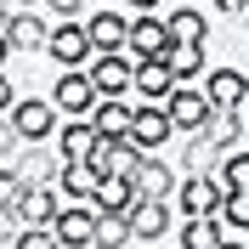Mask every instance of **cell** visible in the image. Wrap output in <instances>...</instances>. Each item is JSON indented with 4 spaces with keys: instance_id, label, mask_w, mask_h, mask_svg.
<instances>
[{
    "instance_id": "cb8c5ba5",
    "label": "cell",
    "mask_w": 249,
    "mask_h": 249,
    "mask_svg": "<svg viewBox=\"0 0 249 249\" xmlns=\"http://www.w3.org/2000/svg\"><path fill=\"white\" fill-rule=\"evenodd\" d=\"M96 181H102V176L91 170V164H62L57 170V193L68 204H79V198H96Z\"/></svg>"
},
{
    "instance_id": "7bdbcfd3",
    "label": "cell",
    "mask_w": 249,
    "mask_h": 249,
    "mask_svg": "<svg viewBox=\"0 0 249 249\" xmlns=\"http://www.w3.org/2000/svg\"><path fill=\"white\" fill-rule=\"evenodd\" d=\"M244 119H249V102H244Z\"/></svg>"
},
{
    "instance_id": "f1b7e54d",
    "label": "cell",
    "mask_w": 249,
    "mask_h": 249,
    "mask_svg": "<svg viewBox=\"0 0 249 249\" xmlns=\"http://www.w3.org/2000/svg\"><path fill=\"white\" fill-rule=\"evenodd\" d=\"M215 221L227 227V232H249V193H227L215 210Z\"/></svg>"
},
{
    "instance_id": "30bf717a",
    "label": "cell",
    "mask_w": 249,
    "mask_h": 249,
    "mask_svg": "<svg viewBox=\"0 0 249 249\" xmlns=\"http://www.w3.org/2000/svg\"><path fill=\"white\" fill-rule=\"evenodd\" d=\"M91 85L96 96H130V74H136V57L124 51V57H91Z\"/></svg>"
},
{
    "instance_id": "d4e9b609",
    "label": "cell",
    "mask_w": 249,
    "mask_h": 249,
    "mask_svg": "<svg viewBox=\"0 0 249 249\" xmlns=\"http://www.w3.org/2000/svg\"><path fill=\"white\" fill-rule=\"evenodd\" d=\"M57 170H62V159L40 153V147H29V153L17 159V181H23V187H51V181H57Z\"/></svg>"
},
{
    "instance_id": "8fae6325",
    "label": "cell",
    "mask_w": 249,
    "mask_h": 249,
    "mask_svg": "<svg viewBox=\"0 0 249 249\" xmlns=\"http://www.w3.org/2000/svg\"><path fill=\"white\" fill-rule=\"evenodd\" d=\"M164 113H170V124H176V130L198 136V130H204V119H210V96H204V91H193V85H176V91H170V102H164Z\"/></svg>"
},
{
    "instance_id": "836d02e7",
    "label": "cell",
    "mask_w": 249,
    "mask_h": 249,
    "mask_svg": "<svg viewBox=\"0 0 249 249\" xmlns=\"http://www.w3.org/2000/svg\"><path fill=\"white\" fill-rule=\"evenodd\" d=\"M12 108H17V91H12V79L0 74V113H12Z\"/></svg>"
},
{
    "instance_id": "f35d334b",
    "label": "cell",
    "mask_w": 249,
    "mask_h": 249,
    "mask_svg": "<svg viewBox=\"0 0 249 249\" xmlns=\"http://www.w3.org/2000/svg\"><path fill=\"white\" fill-rule=\"evenodd\" d=\"M6 23H12V0H0V34H6Z\"/></svg>"
},
{
    "instance_id": "3957f363",
    "label": "cell",
    "mask_w": 249,
    "mask_h": 249,
    "mask_svg": "<svg viewBox=\"0 0 249 249\" xmlns=\"http://www.w3.org/2000/svg\"><path fill=\"white\" fill-rule=\"evenodd\" d=\"M130 57L136 62H164V51H170V23L159 12H142V17H130Z\"/></svg>"
},
{
    "instance_id": "4dcf8cb0",
    "label": "cell",
    "mask_w": 249,
    "mask_h": 249,
    "mask_svg": "<svg viewBox=\"0 0 249 249\" xmlns=\"http://www.w3.org/2000/svg\"><path fill=\"white\" fill-rule=\"evenodd\" d=\"M51 12L62 17V23H79V17H85V6H91V0H46Z\"/></svg>"
},
{
    "instance_id": "7402d4cb",
    "label": "cell",
    "mask_w": 249,
    "mask_h": 249,
    "mask_svg": "<svg viewBox=\"0 0 249 249\" xmlns=\"http://www.w3.org/2000/svg\"><path fill=\"white\" fill-rule=\"evenodd\" d=\"M164 23H170V40H176V46H204V34H210V17H204L198 6H176Z\"/></svg>"
},
{
    "instance_id": "44dd1931",
    "label": "cell",
    "mask_w": 249,
    "mask_h": 249,
    "mask_svg": "<svg viewBox=\"0 0 249 249\" xmlns=\"http://www.w3.org/2000/svg\"><path fill=\"white\" fill-rule=\"evenodd\" d=\"M164 68H170L176 85H187V79H204V74H210L204 46H176V40H170V51H164Z\"/></svg>"
},
{
    "instance_id": "7c38bea8",
    "label": "cell",
    "mask_w": 249,
    "mask_h": 249,
    "mask_svg": "<svg viewBox=\"0 0 249 249\" xmlns=\"http://www.w3.org/2000/svg\"><path fill=\"white\" fill-rule=\"evenodd\" d=\"M204 96H210V108H244L249 102V74L244 68H210L204 74Z\"/></svg>"
},
{
    "instance_id": "83f0119b",
    "label": "cell",
    "mask_w": 249,
    "mask_h": 249,
    "mask_svg": "<svg viewBox=\"0 0 249 249\" xmlns=\"http://www.w3.org/2000/svg\"><path fill=\"white\" fill-rule=\"evenodd\" d=\"M215 181L227 187V193H249V153H238V147H232V153L221 159V170H215Z\"/></svg>"
},
{
    "instance_id": "4316f807",
    "label": "cell",
    "mask_w": 249,
    "mask_h": 249,
    "mask_svg": "<svg viewBox=\"0 0 249 249\" xmlns=\"http://www.w3.org/2000/svg\"><path fill=\"white\" fill-rule=\"evenodd\" d=\"M130 244V215H96V238H91V249H124Z\"/></svg>"
},
{
    "instance_id": "60d3db41",
    "label": "cell",
    "mask_w": 249,
    "mask_h": 249,
    "mask_svg": "<svg viewBox=\"0 0 249 249\" xmlns=\"http://www.w3.org/2000/svg\"><path fill=\"white\" fill-rule=\"evenodd\" d=\"M6 57H12V46H6V40H0V68H6Z\"/></svg>"
},
{
    "instance_id": "4fadbf2b",
    "label": "cell",
    "mask_w": 249,
    "mask_h": 249,
    "mask_svg": "<svg viewBox=\"0 0 249 249\" xmlns=\"http://www.w3.org/2000/svg\"><path fill=\"white\" fill-rule=\"evenodd\" d=\"M176 187H181V181H176V170L164 164V159H159V153H142V164H136V193H142V198H164V204H170Z\"/></svg>"
},
{
    "instance_id": "9a60e30c",
    "label": "cell",
    "mask_w": 249,
    "mask_h": 249,
    "mask_svg": "<svg viewBox=\"0 0 249 249\" xmlns=\"http://www.w3.org/2000/svg\"><path fill=\"white\" fill-rule=\"evenodd\" d=\"M12 51H46L51 29H46V17L40 12H12V23H6V34H0Z\"/></svg>"
},
{
    "instance_id": "ab89813d",
    "label": "cell",
    "mask_w": 249,
    "mask_h": 249,
    "mask_svg": "<svg viewBox=\"0 0 249 249\" xmlns=\"http://www.w3.org/2000/svg\"><path fill=\"white\" fill-rule=\"evenodd\" d=\"M221 249H249V244H238V238H221Z\"/></svg>"
},
{
    "instance_id": "7a4b0ae2",
    "label": "cell",
    "mask_w": 249,
    "mask_h": 249,
    "mask_svg": "<svg viewBox=\"0 0 249 249\" xmlns=\"http://www.w3.org/2000/svg\"><path fill=\"white\" fill-rule=\"evenodd\" d=\"M51 102H57V113H68V119H91V108L102 102V96H96V85H91V74H85V68H62Z\"/></svg>"
},
{
    "instance_id": "ac0fdd59",
    "label": "cell",
    "mask_w": 249,
    "mask_h": 249,
    "mask_svg": "<svg viewBox=\"0 0 249 249\" xmlns=\"http://www.w3.org/2000/svg\"><path fill=\"white\" fill-rule=\"evenodd\" d=\"M130 91H136L142 102H170L176 79H170V68H164V62H136V74H130Z\"/></svg>"
},
{
    "instance_id": "ffe728a7",
    "label": "cell",
    "mask_w": 249,
    "mask_h": 249,
    "mask_svg": "<svg viewBox=\"0 0 249 249\" xmlns=\"http://www.w3.org/2000/svg\"><path fill=\"white\" fill-rule=\"evenodd\" d=\"M130 102H124V96H102V102H96L91 108V124H96V136H130Z\"/></svg>"
},
{
    "instance_id": "603a6c76",
    "label": "cell",
    "mask_w": 249,
    "mask_h": 249,
    "mask_svg": "<svg viewBox=\"0 0 249 249\" xmlns=\"http://www.w3.org/2000/svg\"><path fill=\"white\" fill-rule=\"evenodd\" d=\"M221 159H227V147H215L210 136H193V142H187V153H181V170H187V176H215Z\"/></svg>"
},
{
    "instance_id": "8d00e7d4",
    "label": "cell",
    "mask_w": 249,
    "mask_h": 249,
    "mask_svg": "<svg viewBox=\"0 0 249 249\" xmlns=\"http://www.w3.org/2000/svg\"><path fill=\"white\" fill-rule=\"evenodd\" d=\"M124 6H130L136 17H142V12H159V0H124Z\"/></svg>"
},
{
    "instance_id": "2e32d148",
    "label": "cell",
    "mask_w": 249,
    "mask_h": 249,
    "mask_svg": "<svg viewBox=\"0 0 249 249\" xmlns=\"http://www.w3.org/2000/svg\"><path fill=\"white\" fill-rule=\"evenodd\" d=\"M91 147H96V124H91V119L57 124V159H62V164H85V159H91Z\"/></svg>"
},
{
    "instance_id": "1f68e13d",
    "label": "cell",
    "mask_w": 249,
    "mask_h": 249,
    "mask_svg": "<svg viewBox=\"0 0 249 249\" xmlns=\"http://www.w3.org/2000/svg\"><path fill=\"white\" fill-rule=\"evenodd\" d=\"M17 147H23V136H17V124L6 119V113H0V159H12Z\"/></svg>"
},
{
    "instance_id": "d590c367",
    "label": "cell",
    "mask_w": 249,
    "mask_h": 249,
    "mask_svg": "<svg viewBox=\"0 0 249 249\" xmlns=\"http://www.w3.org/2000/svg\"><path fill=\"white\" fill-rule=\"evenodd\" d=\"M0 238H17V221H12V210H0Z\"/></svg>"
},
{
    "instance_id": "74e56055",
    "label": "cell",
    "mask_w": 249,
    "mask_h": 249,
    "mask_svg": "<svg viewBox=\"0 0 249 249\" xmlns=\"http://www.w3.org/2000/svg\"><path fill=\"white\" fill-rule=\"evenodd\" d=\"M46 0H12V12H40Z\"/></svg>"
},
{
    "instance_id": "8992f818",
    "label": "cell",
    "mask_w": 249,
    "mask_h": 249,
    "mask_svg": "<svg viewBox=\"0 0 249 249\" xmlns=\"http://www.w3.org/2000/svg\"><path fill=\"white\" fill-rule=\"evenodd\" d=\"M170 113H164V102H142L136 113H130V142H136L142 153H159L164 142H170Z\"/></svg>"
},
{
    "instance_id": "e0dca14e",
    "label": "cell",
    "mask_w": 249,
    "mask_h": 249,
    "mask_svg": "<svg viewBox=\"0 0 249 249\" xmlns=\"http://www.w3.org/2000/svg\"><path fill=\"white\" fill-rule=\"evenodd\" d=\"M136 176H102L96 181V210H108V215H130L136 210Z\"/></svg>"
},
{
    "instance_id": "6da1fadb",
    "label": "cell",
    "mask_w": 249,
    "mask_h": 249,
    "mask_svg": "<svg viewBox=\"0 0 249 249\" xmlns=\"http://www.w3.org/2000/svg\"><path fill=\"white\" fill-rule=\"evenodd\" d=\"M6 119L17 124V136H23V142L40 147V142L57 130V102H51V96H17V108L6 113Z\"/></svg>"
},
{
    "instance_id": "ee69618b",
    "label": "cell",
    "mask_w": 249,
    "mask_h": 249,
    "mask_svg": "<svg viewBox=\"0 0 249 249\" xmlns=\"http://www.w3.org/2000/svg\"><path fill=\"white\" fill-rule=\"evenodd\" d=\"M244 74H249V68H244Z\"/></svg>"
},
{
    "instance_id": "e575fe53",
    "label": "cell",
    "mask_w": 249,
    "mask_h": 249,
    "mask_svg": "<svg viewBox=\"0 0 249 249\" xmlns=\"http://www.w3.org/2000/svg\"><path fill=\"white\" fill-rule=\"evenodd\" d=\"M215 12H238V17H244V12H249V0H215Z\"/></svg>"
},
{
    "instance_id": "f546056e",
    "label": "cell",
    "mask_w": 249,
    "mask_h": 249,
    "mask_svg": "<svg viewBox=\"0 0 249 249\" xmlns=\"http://www.w3.org/2000/svg\"><path fill=\"white\" fill-rule=\"evenodd\" d=\"M12 249H62V244H57V232H51V227H17Z\"/></svg>"
},
{
    "instance_id": "9c48e42d",
    "label": "cell",
    "mask_w": 249,
    "mask_h": 249,
    "mask_svg": "<svg viewBox=\"0 0 249 249\" xmlns=\"http://www.w3.org/2000/svg\"><path fill=\"white\" fill-rule=\"evenodd\" d=\"M221 198H227V187H221L215 176H187V181L176 187V210H181V215H215Z\"/></svg>"
},
{
    "instance_id": "b9f144b4",
    "label": "cell",
    "mask_w": 249,
    "mask_h": 249,
    "mask_svg": "<svg viewBox=\"0 0 249 249\" xmlns=\"http://www.w3.org/2000/svg\"><path fill=\"white\" fill-rule=\"evenodd\" d=\"M244 29H249V12H244Z\"/></svg>"
},
{
    "instance_id": "277c9868",
    "label": "cell",
    "mask_w": 249,
    "mask_h": 249,
    "mask_svg": "<svg viewBox=\"0 0 249 249\" xmlns=\"http://www.w3.org/2000/svg\"><path fill=\"white\" fill-rule=\"evenodd\" d=\"M96 198H79V204H68L57 221H51V232H57V244L62 249H91V238H96Z\"/></svg>"
},
{
    "instance_id": "5b68a950",
    "label": "cell",
    "mask_w": 249,
    "mask_h": 249,
    "mask_svg": "<svg viewBox=\"0 0 249 249\" xmlns=\"http://www.w3.org/2000/svg\"><path fill=\"white\" fill-rule=\"evenodd\" d=\"M46 51L62 62V68H91L96 46H91V34H85V17H79V23H57L51 40H46Z\"/></svg>"
},
{
    "instance_id": "d6986e66",
    "label": "cell",
    "mask_w": 249,
    "mask_h": 249,
    "mask_svg": "<svg viewBox=\"0 0 249 249\" xmlns=\"http://www.w3.org/2000/svg\"><path fill=\"white\" fill-rule=\"evenodd\" d=\"M244 108H210V119H204V130H198V136H210V142H215V147H227V153H232V147H238V136H244Z\"/></svg>"
},
{
    "instance_id": "484cf974",
    "label": "cell",
    "mask_w": 249,
    "mask_h": 249,
    "mask_svg": "<svg viewBox=\"0 0 249 249\" xmlns=\"http://www.w3.org/2000/svg\"><path fill=\"white\" fill-rule=\"evenodd\" d=\"M221 238H227V227L215 215H187L181 221V249H221Z\"/></svg>"
},
{
    "instance_id": "d6a6232c",
    "label": "cell",
    "mask_w": 249,
    "mask_h": 249,
    "mask_svg": "<svg viewBox=\"0 0 249 249\" xmlns=\"http://www.w3.org/2000/svg\"><path fill=\"white\" fill-rule=\"evenodd\" d=\"M23 193V181H17V170H0V210H12V198Z\"/></svg>"
},
{
    "instance_id": "5bb4252c",
    "label": "cell",
    "mask_w": 249,
    "mask_h": 249,
    "mask_svg": "<svg viewBox=\"0 0 249 249\" xmlns=\"http://www.w3.org/2000/svg\"><path fill=\"white\" fill-rule=\"evenodd\" d=\"M164 232H170V204L164 198H136V210H130V238L159 244Z\"/></svg>"
},
{
    "instance_id": "ba28073f",
    "label": "cell",
    "mask_w": 249,
    "mask_h": 249,
    "mask_svg": "<svg viewBox=\"0 0 249 249\" xmlns=\"http://www.w3.org/2000/svg\"><path fill=\"white\" fill-rule=\"evenodd\" d=\"M85 34H91L96 57H124V46H130V23H124V12H91V17H85Z\"/></svg>"
},
{
    "instance_id": "52a82bcc",
    "label": "cell",
    "mask_w": 249,
    "mask_h": 249,
    "mask_svg": "<svg viewBox=\"0 0 249 249\" xmlns=\"http://www.w3.org/2000/svg\"><path fill=\"white\" fill-rule=\"evenodd\" d=\"M57 215H62L57 187H23V193L12 198V221L17 227H51Z\"/></svg>"
}]
</instances>
